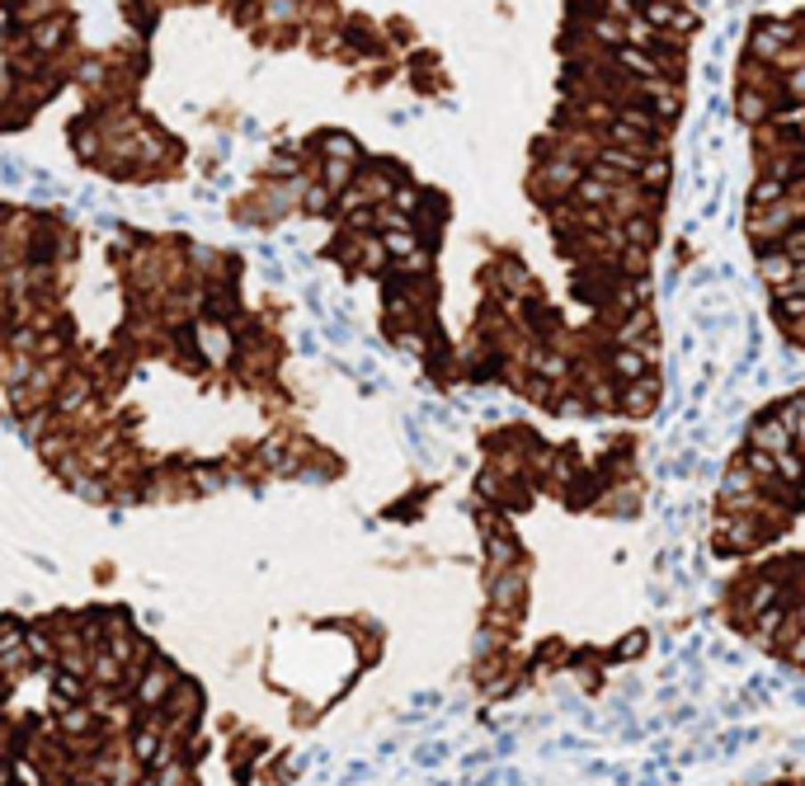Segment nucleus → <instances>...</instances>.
<instances>
[{
    "instance_id": "2",
    "label": "nucleus",
    "mask_w": 805,
    "mask_h": 786,
    "mask_svg": "<svg viewBox=\"0 0 805 786\" xmlns=\"http://www.w3.org/2000/svg\"><path fill=\"white\" fill-rule=\"evenodd\" d=\"M613 372H622V377H640V372H646V358L627 349V353H617V358H613Z\"/></svg>"
},
{
    "instance_id": "1",
    "label": "nucleus",
    "mask_w": 805,
    "mask_h": 786,
    "mask_svg": "<svg viewBox=\"0 0 805 786\" xmlns=\"http://www.w3.org/2000/svg\"><path fill=\"white\" fill-rule=\"evenodd\" d=\"M170 687H175V674H170L166 664H156V660H151V664H146L142 674L133 678V697H137V707H142V711H156L160 701H166Z\"/></svg>"
}]
</instances>
